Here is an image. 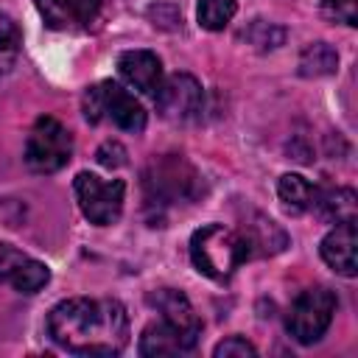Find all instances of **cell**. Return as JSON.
<instances>
[{"label":"cell","mask_w":358,"mask_h":358,"mask_svg":"<svg viewBox=\"0 0 358 358\" xmlns=\"http://www.w3.org/2000/svg\"><path fill=\"white\" fill-rule=\"evenodd\" d=\"M336 308H338L336 294L324 285H313L291 302V308L285 313V330L291 333L294 341L313 344L327 333V327L336 316Z\"/></svg>","instance_id":"obj_5"},{"label":"cell","mask_w":358,"mask_h":358,"mask_svg":"<svg viewBox=\"0 0 358 358\" xmlns=\"http://www.w3.org/2000/svg\"><path fill=\"white\" fill-rule=\"evenodd\" d=\"M103 0H36V8L53 31H87L101 17Z\"/></svg>","instance_id":"obj_9"},{"label":"cell","mask_w":358,"mask_h":358,"mask_svg":"<svg viewBox=\"0 0 358 358\" xmlns=\"http://www.w3.org/2000/svg\"><path fill=\"white\" fill-rule=\"evenodd\" d=\"M204 193L199 171L182 154H159L143 171V196L151 210L196 201Z\"/></svg>","instance_id":"obj_2"},{"label":"cell","mask_w":358,"mask_h":358,"mask_svg":"<svg viewBox=\"0 0 358 358\" xmlns=\"http://www.w3.org/2000/svg\"><path fill=\"white\" fill-rule=\"evenodd\" d=\"M322 11L333 22L358 25V6H355V0H322Z\"/></svg>","instance_id":"obj_22"},{"label":"cell","mask_w":358,"mask_h":358,"mask_svg":"<svg viewBox=\"0 0 358 358\" xmlns=\"http://www.w3.org/2000/svg\"><path fill=\"white\" fill-rule=\"evenodd\" d=\"M117 70L134 90H140L145 95H154L162 84V62L151 50H126V53H120Z\"/></svg>","instance_id":"obj_13"},{"label":"cell","mask_w":358,"mask_h":358,"mask_svg":"<svg viewBox=\"0 0 358 358\" xmlns=\"http://www.w3.org/2000/svg\"><path fill=\"white\" fill-rule=\"evenodd\" d=\"M243 39L252 42L255 48H260V50H274L285 42V28H280L274 22H266V20H252L249 28H243Z\"/></svg>","instance_id":"obj_21"},{"label":"cell","mask_w":358,"mask_h":358,"mask_svg":"<svg viewBox=\"0 0 358 358\" xmlns=\"http://www.w3.org/2000/svg\"><path fill=\"white\" fill-rule=\"evenodd\" d=\"M213 355H215V358H255L257 350H255L246 338H241V336H229V338H224L221 344H215Z\"/></svg>","instance_id":"obj_23"},{"label":"cell","mask_w":358,"mask_h":358,"mask_svg":"<svg viewBox=\"0 0 358 358\" xmlns=\"http://www.w3.org/2000/svg\"><path fill=\"white\" fill-rule=\"evenodd\" d=\"M355 221H341L336 224L319 243L322 260L341 277H355L358 263H355Z\"/></svg>","instance_id":"obj_10"},{"label":"cell","mask_w":358,"mask_h":358,"mask_svg":"<svg viewBox=\"0 0 358 358\" xmlns=\"http://www.w3.org/2000/svg\"><path fill=\"white\" fill-rule=\"evenodd\" d=\"M81 112L90 123H101L103 117H109L123 131L137 134L145 129V109L131 92H126L115 81H101V84L87 87L81 98Z\"/></svg>","instance_id":"obj_4"},{"label":"cell","mask_w":358,"mask_h":358,"mask_svg":"<svg viewBox=\"0 0 358 358\" xmlns=\"http://www.w3.org/2000/svg\"><path fill=\"white\" fill-rule=\"evenodd\" d=\"M73 190H76L78 207H81V213H84V218H87L90 224L106 227V224H112V221L120 218L123 193H126V185H123L120 179L103 182V179H98L95 173L81 171V173L73 179Z\"/></svg>","instance_id":"obj_7"},{"label":"cell","mask_w":358,"mask_h":358,"mask_svg":"<svg viewBox=\"0 0 358 358\" xmlns=\"http://www.w3.org/2000/svg\"><path fill=\"white\" fill-rule=\"evenodd\" d=\"M196 341H199V336L176 327L168 319H159V322H151L143 330V336H140V355H148V358H157V355H179V352L193 350Z\"/></svg>","instance_id":"obj_11"},{"label":"cell","mask_w":358,"mask_h":358,"mask_svg":"<svg viewBox=\"0 0 358 358\" xmlns=\"http://www.w3.org/2000/svg\"><path fill=\"white\" fill-rule=\"evenodd\" d=\"M277 196L288 213H308L316 199V187L299 173H282L277 182Z\"/></svg>","instance_id":"obj_16"},{"label":"cell","mask_w":358,"mask_h":358,"mask_svg":"<svg viewBox=\"0 0 358 358\" xmlns=\"http://www.w3.org/2000/svg\"><path fill=\"white\" fill-rule=\"evenodd\" d=\"M48 336L76 355H117L129 344V316L117 299L76 296L48 313Z\"/></svg>","instance_id":"obj_1"},{"label":"cell","mask_w":358,"mask_h":358,"mask_svg":"<svg viewBox=\"0 0 358 358\" xmlns=\"http://www.w3.org/2000/svg\"><path fill=\"white\" fill-rule=\"evenodd\" d=\"M319 218L341 224V221H355V193L350 187H333V190H316L313 207Z\"/></svg>","instance_id":"obj_15"},{"label":"cell","mask_w":358,"mask_h":358,"mask_svg":"<svg viewBox=\"0 0 358 358\" xmlns=\"http://www.w3.org/2000/svg\"><path fill=\"white\" fill-rule=\"evenodd\" d=\"M238 3L235 0H199L196 6V20L207 31H224L229 20L235 17Z\"/></svg>","instance_id":"obj_18"},{"label":"cell","mask_w":358,"mask_h":358,"mask_svg":"<svg viewBox=\"0 0 358 358\" xmlns=\"http://www.w3.org/2000/svg\"><path fill=\"white\" fill-rule=\"evenodd\" d=\"M73 157V134L50 115L36 117L25 140V165L34 173H56Z\"/></svg>","instance_id":"obj_6"},{"label":"cell","mask_w":358,"mask_h":358,"mask_svg":"<svg viewBox=\"0 0 358 358\" xmlns=\"http://www.w3.org/2000/svg\"><path fill=\"white\" fill-rule=\"evenodd\" d=\"M48 280H50V271H48V266L45 263H39V260H34V257H28L20 268H17V274L11 277V288L14 291H20V294H36L39 288H45L48 285Z\"/></svg>","instance_id":"obj_19"},{"label":"cell","mask_w":358,"mask_h":358,"mask_svg":"<svg viewBox=\"0 0 358 358\" xmlns=\"http://www.w3.org/2000/svg\"><path fill=\"white\" fill-rule=\"evenodd\" d=\"M95 157H98V162H101L103 168H120V165H126V148H123L120 143H115V140H106V143L95 151Z\"/></svg>","instance_id":"obj_25"},{"label":"cell","mask_w":358,"mask_h":358,"mask_svg":"<svg viewBox=\"0 0 358 358\" xmlns=\"http://www.w3.org/2000/svg\"><path fill=\"white\" fill-rule=\"evenodd\" d=\"M157 101V112L171 120V123H190L199 120L201 106H204V92L201 84L187 76V73H173L168 78H162L159 90L154 92Z\"/></svg>","instance_id":"obj_8"},{"label":"cell","mask_w":358,"mask_h":358,"mask_svg":"<svg viewBox=\"0 0 358 358\" xmlns=\"http://www.w3.org/2000/svg\"><path fill=\"white\" fill-rule=\"evenodd\" d=\"M338 70V53L333 45L327 42H310L302 56H299V73L308 78H319V76H330Z\"/></svg>","instance_id":"obj_17"},{"label":"cell","mask_w":358,"mask_h":358,"mask_svg":"<svg viewBox=\"0 0 358 358\" xmlns=\"http://www.w3.org/2000/svg\"><path fill=\"white\" fill-rule=\"evenodd\" d=\"M190 260L201 274L224 282L235 274L241 263L249 260V249L238 229H227L224 224H207L190 238Z\"/></svg>","instance_id":"obj_3"},{"label":"cell","mask_w":358,"mask_h":358,"mask_svg":"<svg viewBox=\"0 0 358 358\" xmlns=\"http://www.w3.org/2000/svg\"><path fill=\"white\" fill-rule=\"evenodd\" d=\"M238 232L249 249V257H271L288 246L285 229L271 218H266L263 213H249V218L241 224Z\"/></svg>","instance_id":"obj_12"},{"label":"cell","mask_w":358,"mask_h":358,"mask_svg":"<svg viewBox=\"0 0 358 358\" xmlns=\"http://www.w3.org/2000/svg\"><path fill=\"white\" fill-rule=\"evenodd\" d=\"M28 260L25 252H20L11 243H0V282H11V277L17 274V268Z\"/></svg>","instance_id":"obj_24"},{"label":"cell","mask_w":358,"mask_h":358,"mask_svg":"<svg viewBox=\"0 0 358 358\" xmlns=\"http://www.w3.org/2000/svg\"><path fill=\"white\" fill-rule=\"evenodd\" d=\"M148 302L159 310V319H168L176 327L193 333V336L201 333V319L196 316L190 299L182 291H176V288H157V291L148 294Z\"/></svg>","instance_id":"obj_14"},{"label":"cell","mask_w":358,"mask_h":358,"mask_svg":"<svg viewBox=\"0 0 358 358\" xmlns=\"http://www.w3.org/2000/svg\"><path fill=\"white\" fill-rule=\"evenodd\" d=\"M20 45H22V36L17 22L8 14H0V76L14 67L20 56Z\"/></svg>","instance_id":"obj_20"}]
</instances>
